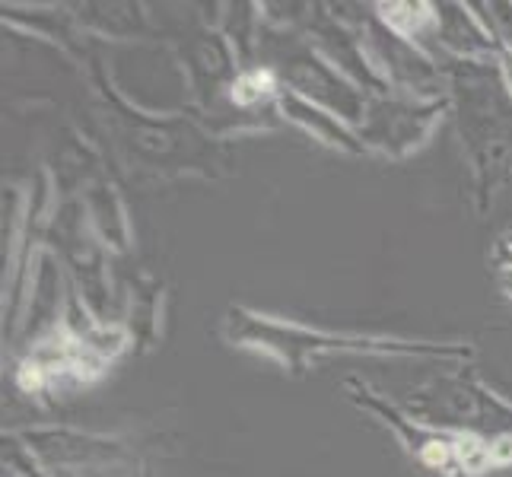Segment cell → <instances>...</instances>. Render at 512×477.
<instances>
[{"label":"cell","mask_w":512,"mask_h":477,"mask_svg":"<svg viewBox=\"0 0 512 477\" xmlns=\"http://www.w3.org/2000/svg\"><path fill=\"white\" fill-rule=\"evenodd\" d=\"M271 83H274V77L268 74V70H264V74L245 77V80L236 83V99H239V102H252V99H258L261 93H268V90H271Z\"/></svg>","instance_id":"obj_1"},{"label":"cell","mask_w":512,"mask_h":477,"mask_svg":"<svg viewBox=\"0 0 512 477\" xmlns=\"http://www.w3.org/2000/svg\"><path fill=\"white\" fill-rule=\"evenodd\" d=\"M458 455H462L465 468H471V471H481L490 462V449H484L481 443H474V439H465V443L458 446Z\"/></svg>","instance_id":"obj_2"},{"label":"cell","mask_w":512,"mask_h":477,"mask_svg":"<svg viewBox=\"0 0 512 477\" xmlns=\"http://www.w3.org/2000/svg\"><path fill=\"white\" fill-rule=\"evenodd\" d=\"M446 458H449V449H446V443H430L427 449H423V462L427 465H446Z\"/></svg>","instance_id":"obj_3"},{"label":"cell","mask_w":512,"mask_h":477,"mask_svg":"<svg viewBox=\"0 0 512 477\" xmlns=\"http://www.w3.org/2000/svg\"><path fill=\"white\" fill-rule=\"evenodd\" d=\"M490 462H497V465L512 462V439H500L497 446H490Z\"/></svg>","instance_id":"obj_4"},{"label":"cell","mask_w":512,"mask_h":477,"mask_svg":"<svg viewBox=\"0 0 512 477\" xmlns=\"http://www.w3.org/2000/svg\"><path fill=\"white\" fill-rule=\"evenodd\" d=\"M20 385H23V388H39V385H42V369H39V366H32V363H26V366H23V373H20Z\"/></svg>","instance_id":"obj_5"}]
</instances>
